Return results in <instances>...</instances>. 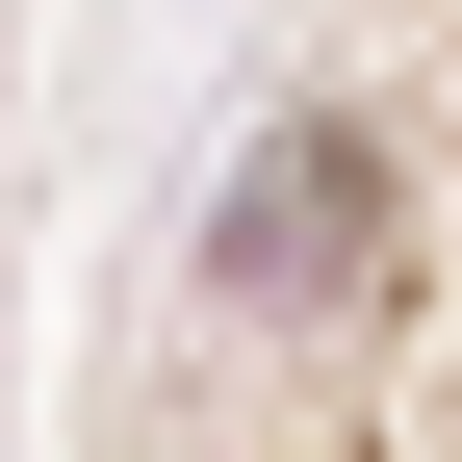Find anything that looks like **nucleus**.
<instances>
[{
	"mask_svg": "<svg viewBox=\"0 0 462 462\" xmlns=\"http://www.w3.org/2000/svg\"><path fill=\"white\" fill-rule=\"evenodd\" d=\"M231 282H257V309L360 282V129H282V154H257V206H231Z\"/></svg>",
	"mask_w": 462,
	"mask_h": 462,
	"instance_id": "nucleus-1",
	"label": "nucleus"
}]
</instances>
